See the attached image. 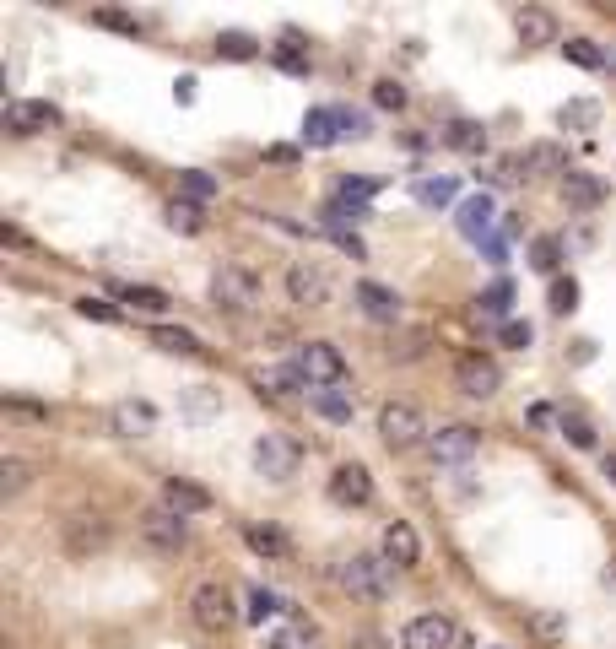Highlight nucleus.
Wrapping results in <instances>:
<instances>
[{
  "mask_svg": "<svg viewBox=\"0 0 616 649\" xmlns=\"http://www.w3.org/2000/svg\"><path fill=\"white\" fill-rule=\"evenodd\" d=\"M579 309V282L573 276H557L552 282V314H573Z\"/></svg>",
  "mask_w": 616,
  "mask_h": 649,
  "instance_id": "obj_37",
  "label": "nucleus"
},
{
  "mask_svg": "<svg viewBox=\"0 0 616 649\" xmlns=\"http://www.w3.org/2000/svg\"><path fill=\"white\" fill-rule=\"evenodd\" d=\"M6 125L17 130V136H38V130L60 125V109H55V103H33V98H17V103H6Z\"/></svg>",
  "mask_w": 616,
  "mask_h": 649,
  "instance_id": "obj_14",
  "label": "nucleus"
},
{
  "mask_svg": "<svg viewBox=\"0 0 616 649\" xmlns=\"http://www.w3.org/2000/svg\"><path fill=\"white\" fill-rule=\"evenodd\" d=\"M454 384H460V395H471V401H492V395L503 390V368H498V357H487V352H465L460 363H454Z\"/></svg>",
  "mask_w": 616,
  "mask_h": 649,
  "instance_id": "obj_6",
  "label": "nucleus"
},
{
  "mask_svg": "<svg viewBox=\"0 0 616 649\" xmlns=\"http://www.w3.org/2000/svg\"><path fill=\"white\" fill-rule=\"evenodd\" d=\"M562 55L579 65V71H600V65H606V55H600V49L589 44V38H568V44H562Z\"/></svg>",
  "mask_w": 616,
  "mask_h": 649,
  "instance_id": "obj_31",
  "label": "nucleus"
},
{
  "mask_svg": "<svg viewBox=\"0 0 616 649\" xmlns=\"http://www.w3.org/2000/svg\"><path fill=\"white\" fill-rule=\"evenodd\" d=\"M157 428V406L152 401H119L114 406V433H125V439H141V433Z\"/></svg>",
  "mask_w": 616,
  "mask_h": 649,
  "instance_id": "obj_19",
  "label": "nucleus"
},
{
  "mask_svg": "<svg viewBox=\"0 0 616 649\" xmlns=\"http://www.w3.org/2000/svg\"><path fill=\"white\" fill-rule=\"evenodd\" d=\"M487 222H492V201H487V195H476V201H465V206H460V228L471 233V238L487 233Z\"/></svg>",
  "mask_w": 616,
  "mask_h": 649,
  "instance_id": "obj_28",
  "label": "nucleus"
},
{
  "mask_svg": "<svg viewBox=\"0 0 616 649\" xmlns=\"http://www.w3.org/2000/svg\"><path fill=\"white\" fill-rule=\"evenodd\" d=\"M476 449H481V433L465 428V422L433 433V460H438V466H465V460H476Z\"/></svg>",
  "mask_w": 616,
  "mask_h": 649,
  "instance_id": "obj_12",
  "label": "nucleus"
},
{
  "mask_svg": "<svg viewBox=\"0 0 616 649\" xmlns=\"http://www.w3.org/2000/svg\"><path fill=\"white\" fill-rule=\"evenodd\" d=\"M336 125H341V114H336V109H308V119H303V136L314 141V147H330V141L341 136Z\"/></svg>",
  "mask_w": 616,
  "mask_h": 649,
  "instance_id": "obj_24",
  "label": "nucleus"
},
{
  "mask_svg": "<svg viewBox=\"0 0 616 649\" xmlns=\"http://www.w3.org/2000/svg\"><path fill=\"white\" fill-rule=\"evenodd\" d=\"M514 28H519V38L535 49V44H552V38H557V17H552L546 6H519V11H514Z\"/></svg>",
  "mask_w": 616,
  "mask_h": 649,
  "instance_id": "obj_18",
  "label": "nucleus"
},
{
  "mask_svg": "<svg viewBox=\"0 0 616 649\" xmlns=\"http://www.w3.org/2000/svg\"><path fill=\"white\" fill-rule=\"evenodd\" d=\"M519 168H525V174H562V179L573 174V168H568V152H562L557 141H535V147H525Z\"/></svg>",
  "mask_w": 616,
  "mask_h": 649,
  "instance_id": "obj_20",
  "label": "nucleus"
},
{
  "mask_svg": "<svg viewBox=\"0 0 616 649\" xmlns=\"http://www.w3.org/2000/svg\"><path fill=\"white\" fill-rule=\"evenodd\" d=\"M92 22H98V28H114V33H136V17H125V11H92Z\"/></svg>",
  "mask_w": 616,
  "mask_h": 649,
  "instance_id": "obj_46",
  "label": "nucleus"
},
{
  "mask_svg": "<svg viewBox=\"0 0 616 649\" xmlns=\"http://www.w3.org/2000/svg\"><path fill=\"white\" fill-rule=\"evenodd\" d=\"M184 201H206V195H217V179L211 174H200V168H184Z\"/></svg>",
  "mask_w": 616,
  "mask_h": 649,
  "instance_id": "obj_39",
  "label": "nucleus"
},
{
  "mask_svg": "<svg viewBox=\"0 0 616 649\" xmlns=\"http://www.w3.org/2000/svg\"><path fill=\"white\" fill-rule=\"evenodd\" d=\"M373 103H379V109H406V87H400L395 76H384V82H373Z\"/></svg>",
  "mask_w": 616,
  "mask_h": 649,
  "instance_id": "obj_40",
  "label": "nucleus"
},
{
  "mask_svg": "<svg viewBox=\"0 0 616 649\" xmlns=\"http://www.w3.org/2000/svg\"><path fill=\"white\" fill-rule=\"evenodd\" d=\"M384 558L400 563V568H411V563L422 558V541H417V531H411L406 520H390V525H384Z\"/></svg>",
  "mask_w": 616,
  "mask_h": 649,
  "instance_id": "obj_17",
  "label": "nucleus"
},
{
  "mask_svg": "<svg viewBox=\"0 0 616 649\" xmlns=\"http://www.w3.org/2000/svg\"><path fill=\"white\" fill-rule=\"evenodd\" d=\"M530 336H535V330H530L525 320H508V325H503V341H508V347H530Z\"/></svg>",
  "mask_w": 616,
  "mask_h": 649,
  "instance_id": "obj_48",
  "label": "nucleus"
},
{
  "mask_svg": "<svg viewBox=\"0 0 616 649\" xmlns=\"http://www.w3.org/2000/svg\"><path fill=\"white\" fill-rule=\"evenodd\" d=\"M314 412L325 422H352V401L341 390H314Z\"/></svg>",
  "mask_w": 616,
  "mask_h": 649,
  "instance_id": "obj_27",
  "label": "nucleus"
},
{
  "mask_svg": "<svg viewBox=\"0 0 616 649\" xmlns=\"http://www.w3.org/2000/svg\"><path fill=\"white\" fill-rule=\"evenodd\" d=\"M530 633H535V639H546V644H557L562 633H568V617H562V612H530Z\"/></svg>",
  "mask_w": 616,
  "mask_h": 649,
  "instance_id": "obj_32",
  "label": "nucleus"
},
{
  "mask_svg": "<svg viewBox=\"0 0 616 649\" xmlns=\"http://www.w3.org/2000/svg\"><path fill=\"white\" fill-rule=\"evenodd\" d=\"M606 590H616V552H611V563H606Z\"/></svg>",
  "mask_w": 616,
  "mask_h": 649,
  "instance_id": "obj_52",
  "label": "nucleus"
},
{
  "mask_svg": "<svg viewBox=\"0 0 616 649\" xmlns=\"http://www.w3.org/2000/svg\"><path fill=\"white\" fill-rule=\"evenodd\" d=\"M562 433H568V439L579 444V449H595V428H589L584 417H562Z\"/></svg>",
  "mask_w": 616,
  "mask_h": 649,
  "instance_id": "obj_44",
  "label": "nucleus"
},
{
  "mask_svg": "<svg viewBox=\"0 0 616 649\" xmlns=\"http://www.w3.org/2000/svg\"><path fill=\"white\" fill-rule=\"evenodd\" d=\"M444 147L465 152V157H481V152H487V130H481L476 119H454V125L444 130Z\"/></svg>",
  "mask_w": 616,
  "mask_h": 649,
  "instance_id": "obj_22",
  "label": "nucleus"
},
{
  "mask_svg": "<svg viewBox=\"0 0 616 649\" xmlns=\"http://www.w3.org/2000/svg\"><path fill=\"white\" fill-rule=\"evenodd\" d=\"M530 266H535V271H546V276H552V271L562 266V244H557V238H535V249H530Z\"/></svg>",
  "mask_w": 616,
  "mask_h": 649,
  "instance_id": "obj_34",
  "label": "nucleus"
},
{
  "mask_svg": "<svg viewBox=\"0 0 616 649\" xmlns=\"http://www.w3.org/2000/svg\"><path fill=\"white\" fill-rule=\"evenodd\" d=\"M217 55H227V60H254L260 49H254L249 33H222V38H217Z\"/></svg>",
  "mask_w": 616,
  "mask_h": 649,
  "instance_id": "obj_36",
  "label": "nucleus"
},
{
  "mask_svg": "<svg viewBox=\"0 0 616 649\" xmlns=\"http://www.w3.org/2000/svg\"><path fill=\"white\" fill-rule=\"evenodd\" d=\"M276 612H281V601H276L271 590H249V617L254 622H265V617H276Z\"/></svg>",
  "mask_w": 616,
  "mask_h": 649,
  "instance_id": "obj_43",
  "label": "nucleus"
},
{
  "mask_svg": "<svg viewBox=\"0 0 616 649\" xmlns=\"http://www.w3.org/2000/svg\"><path fill=\"white\" fill-rule=\"evenodd\" d=\"M508 298H514V287H508V282H498L487 298H481V309H487V314H503V309H508Z\"/></svg>",
  "mask_w": 616,
  "mask_h": 649,
  "instance_id": "obj_47",
  "label": "nucleus"
},
{
  "mask_svg": "<svg viewBox=\"0 0 616 649\" xmlns=\"http://www.w3.org/2000/svg\"><path fill=\"white\" fill-rule=\"evenodd\" d=\"M336 585L352 595V601H384V595H390V563L373 558V552H352V558L336 568Z\"/></svg>",
  "mask_w": 616,
  "mask_h": 649,
  "instance_id": "obj_1",
  "label": "nucleus"
},
{
  "mask_svg": "<svg viewBox=\"0 0 616 649\" xmlns=\"http://www.w3.org/2000/svg\"><path fill=\"white\" fill-rule=\"evenodd\" d=\"M152 347H163V352H179V357H190V352H200V341L190 336V330H168V325H157V330H152Z\"/></svg>",
  "mask_w": 616,
  "mask_h": 649,
  "instance_id": "obj_29",
  "label": "nucleus"
},
{
  "mask_svg": "<svg viewBox=\"0 0 616 649\" xmlns=\"http://www.w3.org/2000/svg\"><path fill=\"white\" fill-rule=\"evenodd\" d=\"M600 466H606V476H611V482H616V449H611L606 460H600Z\"/></svg>",
  "mask_w": 616,
  "mask_h": 649,
  "instance_id": "obj_53",
  "label": "nucleus"
},
{
  "mask_svg": "<svg viewBox=\"0 0 616 649\" xmlns=\"http://www.w3.org/2000/svg\"><path fill=\"white\" fill-rule=\"evenodd\" d=\"M190 617H195V628L200 633H227L233 628V590L217 585V579H206V585H195L190 590Z\"/></svg>",
  "mask_w": 616,
  "mask_h": 649,
  "instance_id": "obj_3",
  "label": "nucleus"
},
{
  "mask_svg": "<svg viewBox=\"0 0 616 649\" xmlns=\"http://www.w3.org/2000/svg\"><path fill=\"white\" fill-rule=\"evenodd\" d=\"M460 639V628H454V617L444 612H422L406 622V633H400V649H454Z\"/></svg>",
  "mask_w": 616,
  "mask_h": 649,
  "instance_id": "obj_9",
  "label": "nucleus"
},
{
  "mask_svg": "<svg viewBox=\"0 0 616 649\" xmlns=\"http://www.w3.org/2000/svg\"><path fill=\"white\" fill-rule=\"evenodd\" d=\"M265 649H314V628L308 622H292V628H281L265 639Z\"/></svg>",
  "mask_w": 616,
  "mask_h": 649,
  "instance_id": "obj_30",
  "label": "nucleus"
},
{
  "mask_svg": "<svg viewBox=\"0 0 616 649\" xmlns=\"http://www.w3.org/2000/svg\"><path fill=\"white\" fill-rule=\"evenodd\" d=\"M28 482H33V466H28L22 455H6V460H0V493H6V498L28 493Z\"/></svg>",
  "mask_w": 616,
  "mask_h": 649,
  "instance_id": "obj_25",
  "label": "nucleus"
},
{
  "mask_svg": "<svg viewBox=\"0 0 616 649\" xmlns=\"http://www.w3.org/2000/svg\"><path fill=\"white\" fill-rule=\"evenodd\" d=\"M168 228L173 233H200V228H206V211H200V201H184V195H179V201L168 206Z\"/></svg>",
  "mask_w": 616,
  "mask_h": 649,
  "instance_id": "obj_26",
  "label": "nucleus"
},
{
  "mask_svg": "<svg viewBox=\"0 0 616 649\" xmlns=\"http://www.w3.org/2000/svg\"><path fill=\"white\" fill-rule=\"evenodd\" d=\"M562 201H568L573 211H595L600 201H606V179H600V174H584V168H573V174L562 179Z\"/></svg>",
  "mask_w": 616,
  "mask_h": 649,
  "instance_id": "obj_16",
  "label": "nucleus"
},
{
  "mask_svg": "<svg viewBox=\"0 0 616 649\" xmlns=\"http://www.w3.org/2000/svg\"><path fill=\"white\" fill-rule=\"evenodd\" d=\"M595 119V109L589 103H573V109H562V125H589Z\"/></svg>",
  "mask_w": 616,
  "mask_h": 649,
  "instance_id": "obj_50",
  "label": "nucleus"
},
{
  "mask_svg": "<svg viewBox=\"0 0 616 649\" xmlns=\"http://www.w3.org/2000/svg\"><path fill=\"white\" fill-rule=\"evenodd\" d=\"M211 298H217V309H227V314H249L254 303H260V276L249 266H222L211 276Z\"/></svg>",
  "mask_w": 616,
  "mask_h": 649,
  "instance_id": "obj_4",
  "label": "nucleus"
},
{
  "mask_svg": "<svg viewBox=\"0 0 616 649\" xmlns=\"http://www.w3.org/2000/svg\"><path fill=\"white\" fill-rule=\"evenodd\" d=\"M352 649H384V639H379V633H357Z\"/></svg>",
  "mask_w": 616,
  "mask_h": 649,
  "instance_id": "obj_51",
  "label": "nucleus"
},
{
  "mask_svg": "<svg viewBox=\"0 0 616 649\" xmlns=\"http://www.w3.org/2000/svg\"><path fill=\"white\" fill-rule=\"evenodd\" d=\"M114 536V525L103 520V514H71V520L60 525V547L71 552V558H92V552H103Z\"/></svg>",
  "mask_w": 616,
  "mask_h": 649,
  "instance_id": "obj_7",
  "label": "nucleus"
},
{
  "mask_svg": "<svg viewBox=\"0 0 616 649\" xmlns=\"http://www.w3.org/2000/svg\"><path fill=\"white\" fill-rule=\"evenodd\" d=\"M163 509H173L179 520H190V514H206L211 509V493L195 482H184V476H168L163 482Z\"/></svg>",
  "mask_w": 616,
  "mask_h": 649,
  "instance_id": "obj_15",
  "label": "nucleus"
},
{
  "mask_svg": "<svg viewBox=\"0 0 616 649\" xmlns=\"http://www.w3.org/2000/svg\"><path fill=\"white\" fill-rule=\"evenodd\" d=\"M125 303H136L141 314H163L168 309V293H157V287H125Z\"/></svg>",
  "mask_w": 616,
  "mask_h": 649,
  "instance_id": "obj_38",
  "label": "nucleus"
},
{
  "mask_svg": "<svg viewBox=\"0 0 616 649\" xmlns=\"http://www.w3.org/2000/svg\"><path fill=\"white\" fill-rule=\"evenodd\" d=\"M341 114V136H368V114H352V109H336Z\"/></svg>",
  "mask_w": 616,
  "mask_h": 649,
  "instance_id": "obj_49",
  "label": "nucleus"
},
{
  "mask_svg": "<svg viewBox=\"0 0 616 649\" xmlns=\"http://www.w3.org/2000/svg\"><path fill=\"white\" fill-rule=\"evenodd\" d=\"M276 65H281V71H308V55H303V38H298V33H287V38H281Z\"/></svg>",
  "mask_w": 616,
  "mask_h": 649,
  "instance_id": "obj_35",
  "label": "nucleus"
},
{
  "mask_svg": "<svg viewBox=\"0 0 616 649\" xmlns=\"http://www.w3.org/2000/svg\"><path fill=\"white\" fill-rule=\"evenodd\" d=\"M325 493H330V503H341V509H363V503H373V476H368V466L352 460V466L330 471Z\"/></svg>",
  "mask_w": 616,
  "mask_h": 649,
  "instance_id": "obj_10",
  "label": "nucleus"
},
{
  "mask_svg": "<svg viewBox=\"0 0 616 649\" xmlns=\"http://www.w3.org/2000/svg\"><path fill=\"white\" fill-rule=\"evenodd\" d=\"M76 314H87V320H103V325H114L119 320V309H114V303H103V298H76Z\"/></svg>",
  "mask_w": 616,
  "mask_h": 649,
  "instance_id": "obj_41",
  "label": "nucleus"
},
{
  "mask_svg": "<svg viewBox=\"0 0 616 649\" xmlns=\"http://www.w3.org/2000/svg\"><path fill=\"white\" fill-rule=\"evenodd\" d=\"M292 368L303 374L308 390H330V384L346 379V357L336 352V341H303L298 357H292Z\"/></svg>",
  "mask_w": 616,
  "mask_h": 649,
  "instance_id": "obj_2",
  "label": "nucleus"
},
{
  "mask_svg": "<svg viewBox=\"0 0 616 649\" xmlns=\"http://www.w3.org/2000/svg\"><path fill=\"white\" fill-rule=\"evenodd\" d=\"M254 466L271 476V482H287L298 471V444H287L281 433H265V439H254Z\"/></svg>",
  "mask_w": 616,
  "mask_h": 649,
  "instance_id": "obj_13",
  "label": "nucleus"
},
{
  "mask_svg": "<svg viewBox=\"0 0 616 649\" xmlns=\"http://www.w3.org/2000/svg\"><path fill=\"white\" fill-rule=\"evenodd\" d=\"M254 384H260V395H265V390H276V395H292V390H303V374H298V368H276V374H260Z\"/></svg>",
  "mask_w": 616,
  "mask_h": 649,
  "instance_id": "obj_33",
  "label": "nucleus"
},
{
  "mask_svg": "<svg viewBox=\"0 0 616 649\" xmlns=\"http://www.w3.org/2000/svg\"><path fill=\"white\" fill-rule=\"evenodd\" d=\"M141 541H146L152 552H163V558H173V552L190 541V531H184V520H179L173 509H152V514L141 520Z\"/></svg>",
  "mask_w": 616,
  "mask_h": 649,
  "instance_id": "obj_11",
  "label": "nucleus"
},
{
  "mask_svg": "<svg viewBox=\"0 0 616 649\" xmlns=\"http://www.w3.org/2000/svg\"><path fill=\"white\" fill-rule=\"evenodd\" d=\"M368 195H373L368 179H341V184H336V201H357V206H363Z\"/></svg>",
  "mask_w": 616,
  "mask_h": 649,
  "instance_id": "obj_45",
  "label": "nucleus"
},
{
  "mask_svg": "<svg viewBox=\"0 0 616 649\" xmlns=\"http://www.w3.org/2000/svg\"><path fill=\"white\" fill-rule=\"evenodd\" d=\"M417 195H422L427 206H444V201H454V179H422Z\"/></svg>",
  "mask_w": 616,
  "mask_h": 649,
  "instance_id": "obj_42",
  "label": "nucleus"
},
{
  "mask_svg": "<svg viewBox=\"0 0 616 649\" xmlns=\"http://www.w3.org/2000/svg\"><path fill=\"white\" fill-rule=\"evenodd\" d=\"M357 303H363V314H368V320H379V325L400 320V298L390 293V287H379V282H363V287H357Z\"/></svg>",
  "mask_w": 616,
  "mask_h": 649,
  "instance_id": "obj_21",
  "label": "nucleus"
},
{
  "mask_svg": "<svg viewBox=\"0 0 616 649\" xmlns=\"http://www.w3.org/2000/svg\"><path fill=\"white\" fill-rule=\"evenodd\" d=\"M244 541H249L254 552H260V558H287V552H292V541L281 536L276 525H249V531H244Z\"/></svg>",
  "mask_w": 616,
  "mask_h": 649,
  "instance_id": "obj_23",
  "label": "nucleus"
},
{
  "mask_svg": "<svg viewBox=\"0 0 616 649\" xmlns=\"http://www.w3.org/2000/svg\"><path fill=\"white\" fill-rule=\"evenodd\" d=\"M422 433H427V422H422V412L411 401H384L379 406V439L395 449H417L422 444Z\"/></svg>",
  "mask_w": 616,
  "mask_h": 649,
  "instance_id": "obj_5",
  "label": "nucleus"
},
{
  "mask_svg": "<svg viewBox=\"0 0 616 649\" xmlns=\"http://www.w3.org/2000/svg\"><path fill=\"white\" fill-rule=\"evenodd\" d=\"M287 298L298 303V309H325V303H330V271L319 266V260H292Z\"/></svg>",
  "mask_w": 616,
  "mask_h": 649,
  "instance_id": "obj_8",
  "label": "nucleus"
}]
</instances>
